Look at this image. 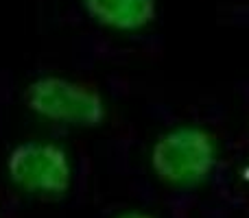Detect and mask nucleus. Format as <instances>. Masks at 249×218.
Here are the masks:
<instances>
[{
    "instance_id": "obj_4",
    "label": "nucleus",
    "mask_w": 249,
    "mask_h": 218,
    "mask_svg": "<svg viewBox=\"0 0 249 218\" xmlns=\"http://www.w3.org/2000/svg\"><path fill=\"white\" fill-rule=\"evenodd\" d=\"M83 7L99 24L118 31H136L155 20V0H83Z\"/></svg>"
},
{
    "instance_id": "obj_5",
    "label": "nucleus",
    "mask_w": 249,
    "mask_h": 218,
    "mask_svg": "<svg viewBox=\"0 0 249 218\" xmlns=\"http://www.w3.org/2000/svg\"><path fill=\"white\" fill-rule=\"evenodd\" d=\"M121 218H151L149 214H140V212H131V214H123Z\"/></svg>"
},
{
    "instance_id": "obj_3",
    "label": "nucleus",
    "mask_w": 249,
    "mask_h": 218,
    "mask_svg": "<svg viewBox=\"0 0 249 218\" xmlns=\"http://www.w3.org/2000/svg\"><path fill=\"white\" fill-rule=\"evenodd\" d=\"M7 170L13 184L26 192L64 194L70 185L68 155L46 142L18 144L7 159Z\"/></svg>"
},
{
    "instance_id": "obj_2",
    "label": "nucleus",
    "mask_w": 249,
    "mask_h": 218,
    "mask_svg": "<svg viewBox=\"0 0 249 218\" xmlns=\"http://www.w3.org/2000/svg\"><path fill=\"white\" fill-rule=\"evenodd\" d=\"M24 101L35 114L61 124L94 127L105 118V105L94 90L61 77H44L31 83Z\"/></svg>"
},
{
    "instance_id": "obj_1",
    "label": "nucleus",
    "mask_w": 249,
    "mask_h": 218,
    "mask_svg": "<svg viewBox=\"0 0 249 218\" xmlns=\"http://www.w3.org/2000/svg\"><path fill=\"white\" fill-rule=\"evenodd\" d=\"M216 164V151L210 135L199 129H175L153 146L151 166L166 184L193 185L203 181Z\"/></svg>"
}]
</instances>
